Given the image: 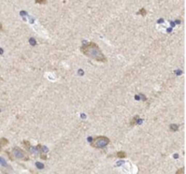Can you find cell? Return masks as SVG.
<instances>
[{
    "label": "cell",
    "instance_id": "cell-10",
    "mask_svg": "<svg viewBox=\"0 0 186 174\" xmlns=\"http://www.w3.org/2000/svg\"><path fill=\"white\" fill-rule=\"evenodd\" d=\"M170 129H171L172 131H173V132H176V131H178L179 127L177 124H172V125L170 126Z\"/></svg>",
    "mask_w": 186,
    "mask_h": 174
},
{
    "label": "cell",
    "instance_id": "cell-14",
    "mask_svg": "<svg viewBox=\"0 0 186 174\" xmlns=\"http://www.w3.org/2000/svg\"><path fill=\"white\" fill-rule=\"evenodd\" d=\"M183 171H184V169L183 168H182L181 170H178L176 171V174H182L183 173Z\"/></svg>",
    "mask_w": 186,
    "mask_h": 174
},
{
    "label": "cell",
    "instance_id": "cell-7",
    "mask_svg": "<svg viewBox=\"0 0 186 174\" xmlns=\"http://www.w3.org/2000/svg\"><path fill=\"white\" fill-rule=\"evenodd\" d=\"M147 14V11L145 10V8L142 7L141 9L139 10V11L137 12V15H143V17H144V15H146Z\"/></svg>",
    "mask_w": 186,
    "mask_h": 174
},
{
    "label": "cell",
    "instance_id": "cell-12",
    "mask_svg": "<svg viewBox=\"0 0 186 174\" xmlns=\"http://www.w3.org/2000/svg\"><path fill=\"white\" fill-rule=\"evenodd\" d=\"M40 158H41L42 160H44V161H47V154H41V155H40Z\"/></svg>",
    "mask_w": 186,
    "mask_h": 174
},
{
    "label": "cell",
    "instance_id": "cell-13",
    "mask_svg": "<svg viewBox=\"0 0 186 174\" xmlns=\"http://www.w3.org/2000/svg\"><path fill=\"white\" fill-rule=\"evenodd\" d=\"M6 154H7V155H8V157H9L10 161H14V160H13V158H12L11 152H8V151H6Z\"/></svg>",
    "mask_w": 186,
    "mask_h": 174
},
{
    "label": "cell",
    "instance_id": "cell-15",
    "mask_svg": "<svg viewBox=\"0 0 186 174\" xmlns=\"http://www.w3.org/2000/svg\"><path fill=\"white\" fill-rule=\"evenodd\" d=\"M36 166H38V167H37L38 169H43L44 168V165L43 164H40L39 162H36Z\"/></svg>",
    "mask_w": 186,
    "mask_h": 174
},
{
    "label": "cell",
    "instance_id": "cell-17",
    "mask_svg": "<svg viewBox=\"0 0 186 174\" xmlns=\"http://www.w3.org/2000/svg\"><path fill=\"white\" fill-rule=\"evenodd\" d=\"M0 54H3V50L1 48H0Z\"/></svg>",
    "mask_w": 186,
    "mask_h": 174
},
{
    "label": "cell",
    "instance_id": "cell-9",
    "mask_svg": "<svg viewBox=\"0 0 186 174\" xmlns=\"http://www.w3.org/2000/svg\"><path fill=\"white\" fill-rule=\"evenodd\" d=\"M23 144L25 145V147H26L27 150H29V149L31 148V144H30L29 141H26V140H24V141H23Z\"/></svg>",
    "mask_w": 186,
    "mask_h": 174
},
{
    "label": "cell",
    "instance_id": "cell-1",
    "mask_svg": "<svg viewBox=\"0 0 186 174\" xmlns=\"http://www.w3.org/2000/svg\"><path fill=\"white\" fill-rule=\"evenodd\" d=\"M80 50L83 54L89 57L90 59L95 60V61L100 62V63H106L107 62V58L103 54L101 48L95 42H90L86 45H82Z\"/></svg>",
    "mask_w": 186,
    "mask_h": 174
},
{
    "label": "cell",
    "instance_id": "cell-11",
    "mask_svg": "<svg viewBox=\"0 0 186 174\" xmlns=\"http://www.w3.org/2000/svg\"><path fill=\"white\" fill-rule=\"evenodd\" d=\"M35 3L39 5H45L47 3V0H35Z\"/></svg>",
    "mask_w": 186,
    "mask_h": 174
},
{
    "label": "cell",
    "instance_id": "cell-6",
    "mask_svg": "<svg viewBox=\"0 0 186 174\" xmlns=\"http://www.w3.org/2000/svg\"><path fill=\"white\" fill-rule=\"evenodd\" d=\"M8 143H9V141H8V140L6 139V138H1V139H0V144H1V146H6Z\"/></svg>",
    "mask_w": 186,
    "mask_h": 174
},
{
    "label": "cell",
    "instance_id": "cell-2",
    "mask_svg": "<svg viewBox=\"0 0 186 174\" xmlns=\"http://www.w3.org/2000/svg\"><path fill=\"white\" fill-rule=\"evenodd\" d=\"M110 143V139L106 136H97L91 141V146L95 149H104Z\"/></svg>",
    "mask_w": 186,
    "mask_h": 174
},
{
    "label": "cell",
    "instance_id": "cell-5",
    "mask_svg": "<svg viewBox=\"0 0 186 174\" xmlns=\"http://www.w3.org/2000/svg\"><path fill=\"white\" fill-rule=\"evenodd\" d=\"M116 157L119 158V159H125L127 157V154L123 151H120V152H116Z\"/></svg>",
    "mask_w": 186,
    "mask_h": 174
},
{
    "label": "cell",
    "instance_id": "cell-18",
    "mask_svg": "<svg viewBox=\"0 0 186 174\" xmlns=\"http://www.w3.org/2000/svg\"><path fill=\"white\" fill-rule=\"evenodd\" d=\"M2 151V146H1V144H0V152Z\"/></svg>",
    "mask_w": 186,
    "mask_h": 174
},
{
    "label": "cell",
    "instance_id": "cell-8",
    "mask_svg": "<svg viewBox=\"0 0 186 174\" xmlns=\"http://www.w3.org/2000/svg\"><path fill=\"white\" fill-rule=\"evenodd\" d=\"M138 119H139V116H138V115H135V116H134V118L132 119V121H131V122H130V125H131V126L134 125V124H135L136 122H137V120H138Z\"/></svg>",
    "mask_w": 186,
    "mask_h": 174
},
{
    "label": "cell",
    "instance_id": "cell-16",
    "mask_svg": "<svg viewBox=\"0 0 186 174\" xmlns=\"http://www.w3.org/2000/svg\"><path fill=\"white\" fill-rule=\"evenodd\" d=\"M1 31H3V26L2 24H1V22H0V32Z\"/></svg>",
    "mask_w": 186,
    "mask_h": 174
},
{
    "label": "cell",
    "instance_id": "cell-3",
    "mask_svg": "<svg viewBox=\"0 0 186 174\" xmlns=\"http://www.w3.org/2000/svg\"><path fill=\"white\" fill-rule=\"evenodd\" d=\"M11 155L13 160L14 158H16V159H18L25 161H29V157H28V155L26 154V152H25L24 150H22L21 148H18V147H15V148L12 150Z\"/></svg>",
    "mask_w": 186,
    "mask_h": 174
},
{
    "label": "cell",
    "instance_id": "cell-4",
    "mask_svg": "<svg viewBox=\"0 0 186 174\" xmlns=\"http://www.w3.org/2000/svg\"><path fill=\"white\" fill-rule=\"evenodd\" d=\"M0 170L3 172H7L11 170L10 166L6 162V161L1 157H0Z\"/></svg>",
    "mask_w": 186,
    "mask_h": 174
}]
</instances>
